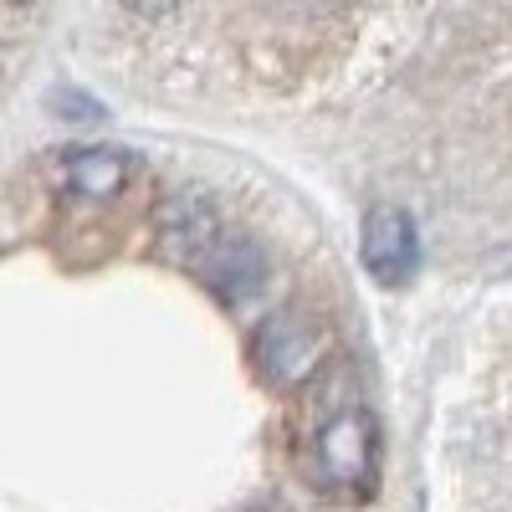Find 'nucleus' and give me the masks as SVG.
Wrapping results in <instances>:
<instances>
[{"instance_id":"nucleus-6","label":"nucleus","mask_w":512,"mask_h":512,"mask_svg":"<svg viewBox=\"0 0 512 512\" xmlns=\"http://www.w3.org/2000/svg\"><path fill=\"white\" fill-rule=\"evenodd\" d=\"M256 512H287V507H256Z\"/></svg>"},{"instance_id":"nucleus-1","label":"nucleus","mask_w":512,"mask_h":512,"mask_svg":"<svg viewBox=\"0 0 512 512\" xmlns=\"http://www.w3.org/2000/svg\"><path fill=\"white\" fill-rule=\"evenodd\" d=\"M308 482L323 497L364 502L379 482V425L359 400L328 410L308 436Z\"/></svg>"},{"instance_id":"nucleus-2","label":"nucleus","mask_w":512,"mask_h":512,"mask_svg":"<svg viewBox=\"0 0 512 512\" xmlns=\"http://www.w3.org/2000/svg\"><path fill=\"white\" fill-rule=\"evenodd\" d=\"M323 354H328V333L308 313L282 308L256 328V364L272 384H303L323 364Z\"/></svg>"},{"instance_id":"nucleus-5","label":"nucleus","mask_w":512,"mask_h":512,"mask_svg":"<svg viewBox=\"0 0 512 512\" xmlns=\"http://www.w3.org/2000/svg\"><path fill=\"white\" fill-rule=\"evenodd\" d=\"M128 6H134V11H144V16H159V11H169V6H175V0H128Z\"/></svg>"},{"instance_id":"nucleus-4","label":"nucleus","mask_w":512,"mask_h":512,"mask_svg":"<svg viewBox=\"0 0 512 512\" xmlns=\"http://www.w3.org/2000/svg\"><path fill=\"white\" fill-rule=\"evenodd\" d=\"M62 190L67 195H82V200H108L128 185V175H134V164H128V154L118 149H72L62 159Z\"/></svg>"},{"instance_id":"nucleus-3","label":"nucleus","mask_w":512,"mask_h":512,"mask_svg":"<svg viewBox=\"0 0 512 512\" xmlns=\"http://www.w3.org/2000/svg\"><path fill=\"white\" fill-rule=\"evenodd\" d=\"M420 262V241H415V221L405 205H374L364 216V267L374 282L400 287Z\"/></svg>"}]
</instances>
